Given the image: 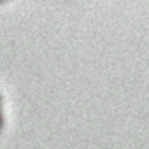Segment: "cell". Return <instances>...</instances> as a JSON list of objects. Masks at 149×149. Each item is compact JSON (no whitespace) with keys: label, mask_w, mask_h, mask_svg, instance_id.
I'll use <instances>...</instances> for the list:
<instances>
[{"label":"cell","mask_w":149,"mask_h":149,"mask_svg":"<svg viewBox=\"0 0 149 149\" xmlns=\"http://www.w3.org/2000/svg\"><path fill=\"white\" fill-rule=\"evenodd\" d=\"M4 128V104H2V95H0V132Z\"/></svg>","instance_id":"1"},{"label":"cell","mask_w":149,"mask_h":149,"mask_svg":"<svg viewBox=\"0 0 149 149\" xmlns=\"http://www.w3.org/2000/svg\"><path fill=\"white\" fill-rule=\"evenodd\" d=\"M4 2H7V0H0V4H4Z\"/></svg>","instance_id":"2"}]
</instances>
